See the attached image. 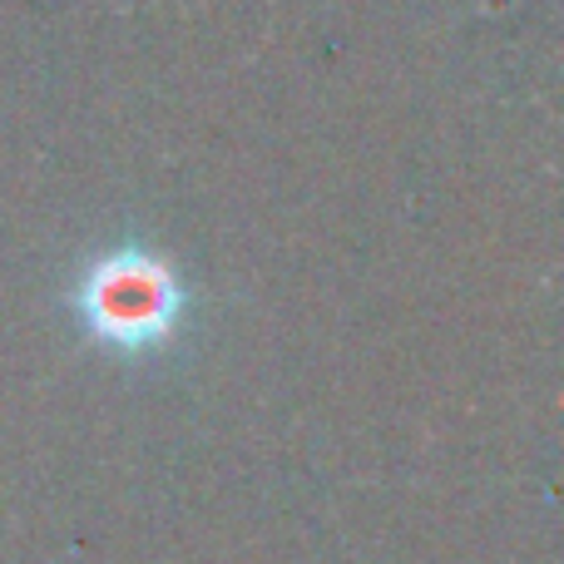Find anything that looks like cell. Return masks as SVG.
I'll use <instances>...</instances> for the list:
<instances>
[{
  "mask_svg": "<svg viewBox=\"0 0 564 564\" xmlns=\"http://www.w3.org/2000/svg\"><path fill=\"white\" fill-rule=\"evenodd\" d=\"M69 312L99 351L124 361L159 357L178 341L188 322V288L178 268L154 248L124 243L85 258L69 282Z\"/></svg>",
  "mask_w": 564,
  "mask_h": 564,
  "instance_id": "obj_1",
  "label": "cell"
}]
</instances>
